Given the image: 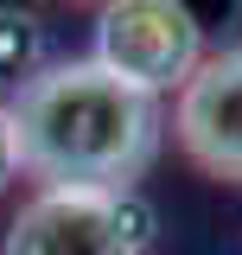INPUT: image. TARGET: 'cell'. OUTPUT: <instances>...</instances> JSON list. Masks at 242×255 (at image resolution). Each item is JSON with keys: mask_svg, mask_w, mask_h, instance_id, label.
I'll return each instance as SVG.
<instances>
[{"mask_svg": "<svg viewBox=\"0 0 242 255\" xmlns=\"http://www.w3.org/2000/svg\"><path fill=\"white\" fill-rule=\"evenodd\" d=\"M45 64H51V58H45V32H38V19H26V13H6V6H0V77L32 83Z\"/></svg>", "mask_w": 242, "mask_h": 255, "instance_id": "obj_5", "label": "cell"}, {"mask_svg": "<svg viewBox=\"0 0 242 255\" xmlns=\"http://www.w3.org/2000/svg\"><path fill=\"white\" fill-rule=\"evenodd\" d=\"M109 77L134 83L140 96H172L204 64V19L185 0H109L96 13V51Z\"/></svg>", "mask_w": 242, "mask_h": 255, "instance_id": "obj_3", "label": "cell"}, {"mask_svg": "<svg viewBox=\"0 0 242 255\" xmlns=\"http://www.w3.org/2000/svg\"><path fill=\"white\" fill-rule=\"evenodd\" d=\"M96 6H109V0H96Z\"/></svg>", "mask_w": 242, "mask_h": 255, "instance_id": "obj_7", "label": "cell"}, {"mask_svg": "<svg viewBox=\"0 0 242 255\" xmlns=\"http://www.w3.org/2000/svg\"><path fill=\"white\" fill-rule=\"evenodd\" d=\"M19 166L38 191H134V179L159 153V102L134 83L109 77L96 58H58L13 90Z\"/></svg>", "mask_w": 242, "mask_h": 255, "instance_id": "obj_1", "label": "cell"}, {"mask_svg": "<svg viewBox=\"0 0 242 255\" xmlns=\"http://www.w3.org/2000/svg\"><path fill=\"white\" fill-rule=\"evenodd\" d=\"M26 166H19V128H13V102L0 96V191L13 185Z\"/></svg>", "mask_w": 242, "mask_h": 255, "instance_id": "obj_6", "label": "cell"}, {"mask_svg": "<svg viewBox=\"0 0 242 255\" xmlns=\"http://www.w3.org/2000/svg\"><path fill=\"white\" fill-rule=\"evenodd\" d=\"M153 211L134 191H77L45 185L6 223L0 255H147Z\"/></svg>", "mask_w": 242, "mask_h": 255, "instance_id": "obj_2", "label": "cell"}, {"mask_svg": "<svg viewBox=\"0 0 242 255\" xmlns=\"http://www.w3.org/2000/svg\"><path fill=\"white\" fill-rule=\"evenodd\" d=\"M172 134L198 172L242 185V51H211L172 102Z\"/></svg>", "mask_w": 242, "mask_h": 255, "instance_id": "obj_4", "label": "cell"}]
</instances>
